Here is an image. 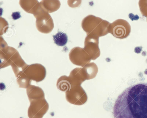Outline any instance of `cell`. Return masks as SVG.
I'll use <instances>...</instances> for the list:
<instances>
[{"label": "cell", "mask_w": 147, "mask_h": 118, "mask_svg": "<svg viewBox=\"0 0 147 118\" xmlns=\"http://www.w3.org/2000/svg\"><path fill=\"white\" fill-rule=\"evenodd\" d=\"M113 114L114 118H147V83L126 88L116 99Z\"/></svg>", "instance_id": "6da1fadb"}, {"label": "cell", "mask_w": 147, "mask_h": 118, "mask_svg": "<svg viewBox=\"0 0 147 118\" xmlns=\"http://www.w3.org/2000/svg\"><path fill=\"white\" fill-rule=\"evenodd\" d=\"M110 23L99 17L90 15L83 19L81 25L87 35L99 38L109 33L108 27Z\"/></svg>", "instance_id": "7a4b0ae2"}, {"label": "cell", "mask_w": 147, "mask_h": 118, "mask_svg": "<svg viewBox=\"0 0 147 118\" xmlns=\"http://www.w3.org/2000/svg\"><path fill=\"white\" fill-rule=\"evenodd\" d=\"M131 29V26L127 21L119 19L110 23L108 32L115 38L123 39L129 36Z\"/></svg>", "instance_id": "3957f363"}, {"label": "cell", "mask_w": 147, "mask_h": 118, "mask_svg": "<svg viewBox=\"0 0 147 118\" xmlns=\"http://www.w3.org/2000/svg\"><path fill=\"white\" fill-rule=\"evenodd\" d=\"M66 98L71 104L81 105L87 101L88 97L85 91L81 85L72 86L65 93Z\"/></svg>", "instance_id": "277c9868"}, {"label": "cell", "mask_w": 147, "mask_h": 118, "mask_svg": "<svg viewBox=\"0 0 147 118\" xmlns=\"http://www.w3.org/2000/svg\"><path fill=\"white\" fill-rule=\"evenodd\" d=\"M69 58L74 64L83 67L90 63L91 59L83 48L79 47L72 48L69 54Z\"/></svg>", "instance_id": "5b68a950"}, {"label": "cell", "mask_w": 147, "mask_h": 118, "mask_svg": "<svg viewBox=\"0 0 147 118\" xmlns=\"http://www.w3.org/2000/svg\"><path fill=\"white\" fill-rule=\"evenodd\" d=\"M98 39L99 37L90 35H87L85 39L84 47L83 48L92 60H96L100 55Z\"/></svg>", "instance_id": "8992f818"}, {"label": "cell", "mask_w": 147, "mask_h": 118, "mask_svg": "<svg viewBox=\"0 0 147 118\" xmlns=\"http://www.w3.org/2000/svg\"><path fill=\"white\" fill-rule=\"evenodd\" d=\"M68 77L72 86L81 85L87 78L83 68H76L72 70Z\"/></svg>", "instance_id": "52a82bcc"}, {"label": "cell", "mask_w": 147, "mask_h": 118, "mask_svg": "<svg viewBox=\"0 0 147 118\" xmlns=\"http://www.w3.org/2000/svg\"><path fill=\"white\" fill-rule=\"evenodd\" d=\"M83 68L86 74L87 80L94 78L98 72V67L94 62L88 63Z\"/></svg>", "instance_id": "ba28073f"}, {"label": "cell", "mask_w": 147, "mask_h": 118, "mask_svg": "<svg viewBox=\"0 0 147 118\" xmlns=\"http://www.w3.org/2000/svg\"><path fill=\"white\" fill-rule=\"evenodd\" d=\"M71 84L68 77L65 75L61 76L58 79L57 83V87L60 91L66 92L71 88Z\"/></svg>", "instance_id": "9c48e42d"}, {"label": "cell", "mask_w": 147, "mask_h": 118, "mask_svg": "<svg viewBox=\"0 0 147 118\" xmlns=\"http://www.w3.org/2000/svg\"><path fill=\"white\" fill-rule=\"evenodd\" d=\"M53 36L54 43L57 46H64L67 42V36L65 33L63 32H59Z\"/></svg>", "instance_id": "30bf717a"}, {"label": "cell", "mask_w": 147, "mask_h": 118, "mask_svg": "<svg viewBox=\"0 0 147 118\" xmlns=\"http://www.w3.org/2000/svg\"><path fill=\"white\" fill-rule=\"evenodd\" d=\"M11 16L13 19L14 20L18 19L21 17L20 13L19 12H13Z\"/></svg>", "instance_id": "8fae6325"}]
</instances>
